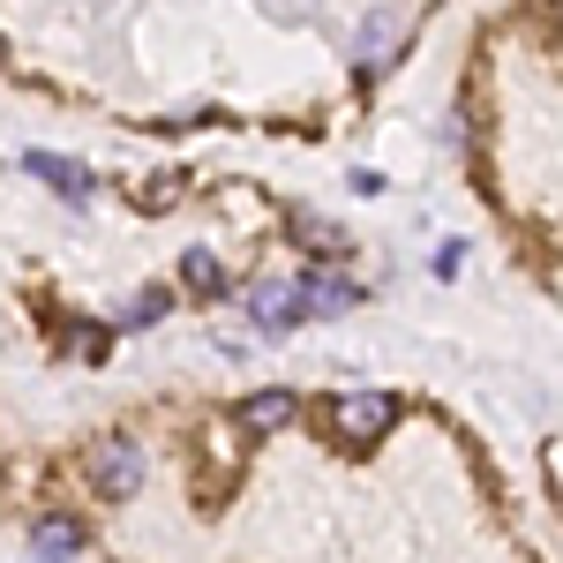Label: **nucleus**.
I'll list each match as a JSON object with an SVG mask.
<instances>
[{"label":"nucleus","instance_id":"obj_1","mask_svg":"<svg viewBox=\"0 0 563 563\" xmlns=\"http://www.w3.org/2000/svg\"><path fill=\"white\" fill-rule=\"evenodd\" d=\"M331 421H339V435H346V443H376V435L398 421V398H390V390H353V398H339V406H331Z\"/></svg>","mask_w":563,"mask_h":563},{"label":"nucleus","instance_id":"obj_2","mask_svg":"<svg viewBox=\"0 0 563 563\" xmlns=\"http://www.w3.org/2000/svg\"><path fill=\"white\" fill-rule=\"evenodd\" d=\"M90 481H98V496H135L143 488V451H135L129 435H106L90 451Z\"/></svg>","mask_w":563,"mask_h":563},{"label":"nucleus","instance_id":"obj_3","mask_svg":"<svg viewBox=\"0 0 563 563\" xmlns=\"http://www.w3.org/2000/svg\"><path fill=\"white\" fill-rule=\"evenodd\" d=\"M249 316H256V331H294L308 316L301 286H256V294H249Z\"/></svg>","mask_w":563,"mask_h":563},{"label":"nucleus","instance_id":"obj_4","mask_svg":"<svg viewBox=\"0 0 563 563\" xmlns=\"http://www.w3.org/2000/svg\"><path fill=\"white\" fill-rule=\"evenodd\" d=\"M23 166H31L38 180H53L68 203H90V188H98V174H90V166H76V158H53V151H31Z\"/></svg>","mask_w":563,"mask_h":563},{"label":"nucleus","instance_id":"obj_5","mask_svg":"<svg viewBox=\"0 0 563 563\" xmlns=\"http://www.w3.org/2000/svg\"><path fill=\"white\" fill-rule=\"evenodd\" d=\"M233 421H241V429H256V435L286 429V421H294V390H256V398H249Z\"/></svg>","mask_w":563,"mask_h":563},{"label":"nucleus","instance_id":"obj_6","mask_svg":"<svg viewBox=\"0 0 563 563\" xmlns=\"http://www.w3.org/2000/svg\"><path fill=\"white\" fill-rule=\"evenodd\" d=\"M84 556V526L76 519H45L38 526V563H76Z\"/></svg>","mask_w":563,"mask_h":563},{"label":"nucleus","instance_id":"obj_7","mask_svg":"<svg viewBox=\"0 0 563 563\" xmlns=\"http://www.w3.org/2000/svg\"><path fill=\"white\" fill-rule=\"evenodd\" d=\"M353 301H361V294H353L346 278H308L301 286V308H316V316H346Z\"/></svg>","mask_w":563,"mask_h":563},{"label":"nucleus","instance_id":"obj_8","mask_svg":"<svg viewBox=\"0 0 563 563\" xmlns=\"http://www.w3.org/2000/svg\"><path fill=\"white\" fill-rule=\"evenodd\" d=\"M180 286H188V294H218V286H225V271H218L211 249H188V256H180Z\"/></svg>","mask_w":563,"mask_h":563},{"label":"nucleus","instance_id":"obj_9","mask_svg":"<svg viewBox=\"0 0 563 563\" xmlns=\"http://www.w3.org/2000/svg\"><path fill=\"white\" fill-rule=\"evenodd\" d=\"M166 301H174L166 286H143V294L129 301V316H121V331H143V323H158V316H166Z\"/></svg>","mask_w":563,"mask_h":563},{"label":"nucleus","instance_id":"obj_10","mask_svg":"<svg viewBox=\"0 0 563 563\" xmlns=\"http://www.w3.org/2000/svg\"><path fill=\"white\" fill-rule=\"evenodd\" d=\"M390 31H398L390 15H376V23H368V38H361V76H376V68H384V53H390Z\"/></svg>","mask_w":563,"mask_h":563},{"label":"nucleus","instance_id":"obj_11","mask_svg":"<svg viewBox=\"0 0 563 563\" xmlns=\"http://www.w3.org/2000/svg\"><path fill=\"white\" fill-rule=\"evenodd\" d=\"M106 346H113V331H98V323H76V331H68V353H76V361H98Z\"/></svg>","mask_w":563,"mask_h":563}]
</instances>
